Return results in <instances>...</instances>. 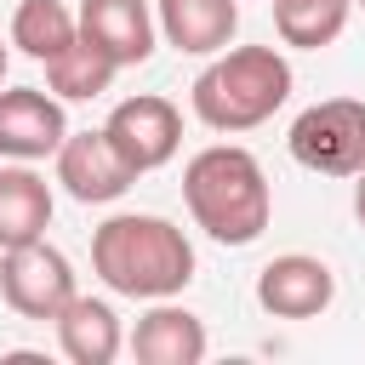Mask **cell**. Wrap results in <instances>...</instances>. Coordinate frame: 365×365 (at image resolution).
I'll return each instance as SVG.
<instances>
[{"label":"cell","instance_id":"obj_1","mask_svg":"<svg viewBox=\"0 0 365 365\" xmlns=\"http://www.w3.org/2000/svg\"><path fill=\"white\" fill-rule=\"evenodd\" d=\"M91 268L114 297L131 302H160L177 297L194 279V245L171 217L154 211H120L97 222L91 234Z\"/></svg>","mask_w":365,"mask_h":365},{"label":"cell","instance_id":"obj_2","mask_svg":"<svg viewBox=\"0 0 365 365\" xmlns=\"http://www.w3.org/2000/svg\"><path fill=\"white\" fill-rule=\"evenodd\" d=\"M182 200H188L194 228H205L217 245H251V240H262V228L274 217L268 171L240 143L200 148L182 165Z\"/></svg>","mask_w":365,"mask_h":365},{"label":"cell","instance_id":"obj_3","mask_svg":"<svg viewBox=\"0 0 365 365\" xmlns=\"http://www.w3.org/2000/svg\"><path fill=\"white\" fill-rule=\"evenodd\" d=\"M291 97V63L274 46H222L188 86L194 114L211 131H257Z\"/></svg>","mask_w":365,"mask_h":365},{"label":"cell","instance_id":"obj_4","mask_svg":"<svg viewBox=\"0 0 365 365\" xmlns=\"http://www.w3.org/2000/svg\"><path fill=\"white\" fill-rule=\"evenodd\" d=\"M291 160L319 177H354L365 165V103L359 97H325L291 120L285 137Z\"/></svg>","mask_w":365,"mask_h":365},{"label":"cell","instance_id":"obj_5","mask_svg":"<svg viewBox=\"0 0 365 365\" xmlns=\"http://www.w3.org/2000/svg\"><path fill=\"white\" fill-rule=\"evenodd\" d=\"M0 297L23 319H57L63 302L74 297V262L46 240L11 245L0 251Z\"/></svg>","mask_w":365,"mask_h":365},{"label":"cell","instance_id":"obj_6","mask_svg":"<svg viewBox=\"0 0 365 365\" xmlns=\"http://www.w3.org/2000/svg\"><path fill=\"white\" fill-rule=\"evenodd\" d=\"M103 131H108V143L120 148V160H125L137 177H143V171H160V165L182 148V114H177L171 97H154V91L114 103V114L103 120Z\"/></svg>","mask_w":365,"mask_h":365},{"label":"cell","instance_id":"obj_7","mask_svg":"<svg viewBox=\"0 0 365 365\" xmlns=\"http://www.w3.org/2000/svg\"><path fill=\"white\" fill-rule=\"evenodd\" d=\"M68 137V114L63 97L40 91V86H6L0 91V160H46L57 154Z\"/></svg>","mask_w":365,"mask_h":365},{"label":"cell","instance_id":"obj_8","mask_svg":"<svg viewBox=\"0 0 365 365\" xmlns=\"http://www.w3.org/2000/svg\"><path fill=\"white\" fill-rule=\"evenodd\" d=\"M57 182L80 205H108V200H120L137 182V171L120 160V148L97 125V131H68L63 137V148H57Z\"/></svg>","mask_w":365,"mask_h":365},{"label":"cell","instance_id":"obj_9","mask_svg":"<svg viewBox=\"0 0 365 365\" xmlns=\"http://www.w3.org/2000/svg\"><path fill=\"white\" fill-rule=\"evenodd\" d=\"M331 297H336V274L308 251H285L257 274V302L274 319H319Z\"/></svg>","mask_w":365,"mask_h":365},{"label":"cell","instance_id":"obj_10","mask_svg":"<svg viewBox=\"0 0 365 365\" xmlns=\"http://www.w3.org/2000/svg\"><path fill=\"white\" fill-rule=\"evenodd\" d=\"M74 17H80V34L91 46H103L120 68H137V63L154 57L160 29H154V6L148 0H80Z\"/></svg>","mask_w":365,"mask_h":365},{"label":"cell","instance_id":"obj_11","mask_svg":"<svg viewBox=\"0 0 365 365\" xmlns=\"http://www.w3.org/2000/svg\"><path fill=\"white\" fill-rule=\"evenodd\" d=\"M154 29L165 46L188 57H217L240 29V6L234 0H154Z\"/></svg>","mask_w":365,"mask_h":365},{"label":"cell","instance_id":"obj_12","mask_svg":"<svg viewBox=\"0 0 365 365\" xmlns=\"http://www.w3.org/2000/svg\"><path fill=\"white\" fill-rule=\"evenodd\" d=\"M205 348H211V342H205L200 314L177 308L171 297L148 302V314L131 325V354H137L143 365H200Z\"/></svg>","mask_w":365,"mask_h":365},{"label":"cell","instance_id":"obj_13","mask_svg":"<svg viewBox=\"0 0 365 365\" xmlns=\"http://www.w3.org/2000/svg\"><path fill=\"white\" fill-rule=\"evenodd\" d=\"M46 228H51V182L29 160L0 165V251L46 240Z\"/></svg>","mask_w":365,"mask_h":365},{"label":"cell","instance_id":"obj_14","mask_svg":"<svg viewBox=\"0 0 365 365\" xmlns=\"http://www.w3.org/2000/svg\"><path fill=\"white\" fill-rule=\"evenodd\" d=\"M51 325H57V348H63L74 365H108V359L125 348L120 314H114L103 297H80V291H74Z\"/></svg>","mask_w":365,"mask_h":365},{"label":"cell","instance_id":"obj_15","mask_svg":"<svg viewBox=\"0 0 365 365\" xmlns=\"http://www.w3.org/2000/svg\"><path fill=\"white\" fill-rule=\"evenodd\" d=\"M114 74H120V63H114L103 46H91L86 34H74V40L46 63L51 97H63V103H91V97H103V91L114 86Z\"/></svg>","mask_w":365,"mask_h":365},{"label":"cell","instance_id":"obj_16","mask_svg":"<svg viewBox=\"0 0 365 365\" xmlns=\"http://www.w3.org/2000/svg\"><path fill=\"white\" fill-rule=\"evenodd\" d=\"M74 34H80V17L63 0H17L11 11V46L34 63H51Z\"/></svg>","mask_w":365,"mask_h":365},{"label":"cell","instance_id":"obj_17","mask_svg":"<svg viewBox=\"0 0 365 365\" xmlns=\"http://www.w3.org/2000/svg\"><path fill=\"white\" fill-rule=\"evenodd\" d=\"M354 0H274V29L297 51H319L348 29Z\"/></svg>","mask_w":365,"mask_h":365},{"label":"cell","instance_id":"obj_18","mask_svg":"<svg viewBox=\"0 0 365 365\" xmlns=\"http://www.w3.org/2000/svg\"><path fill=\"white\" fill-rule=\"evenodd\" d=\"M354 177H359V182H354V217H359V222H365V165H359V171H354Z\"/></svg>","mask_w":365,"mask_h":365},{"label":"cell","instance_id":"obj_19","mask_svg":"<svg viewBox=\"0 0 365 365\" xmlns=\"http://www.w3.org/2000/svg\"><path fill=\"white\" fill-rule=\"evenodd\" d=\"M6 63H11V51H6V40H0V80H6Z\"/></svg>","mask_w":365,"mask_h":365},{"label":"cell","instance_id":"obj_20","mask_svg":"<svg viewBox=\"0 0 365 365\" xmlns=\"http://www.w3.org/2000/svg\"><path fill=\"white\" fill-rule=\"evenodd\" d=\"M354 6H365V0H354Z\"/></svg>","mask_w":365,"mask_h":365}]
</instances>
